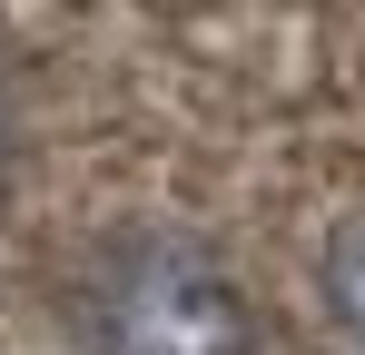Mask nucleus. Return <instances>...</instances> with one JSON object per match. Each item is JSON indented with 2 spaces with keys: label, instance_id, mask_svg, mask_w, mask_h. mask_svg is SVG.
I'll use <instances>...</instances> for the list:
<instances>
[{
  "label": "nucleus",
  "instance_id": "obj_1",
  "mask_svg": "<svg viewBox=\"0 0 365 355\" xmlns=\"http://www.w3.org/2000/svg\"><path fill=\"white\" fill-rule=\"evenodd\" d=\"M89 355H267L257 296L197 237H128L79 277Z\"/></svg>",
  "mask_w": 365,
  "mask_h": 355
},
{
  "label": "nucleus",
  "instance_id": "obj_2",
  "mask_svg": "<svg viewBox=\"0 0 365 355\" xmlns=\"http://www.w3.org/2000/svg\"><path fill=\"white\" fill-rule=\"evenodd\" d=\"M316 296H326V316L365 346V217H346V227L316 247Z\"/></svg>",
  "mask_w": 365,
  "mask_h": 355
},
{
  "label": "nucleus",
  "instance_id": "obj_3",
  "mask_svg": "<svg viewBox=\"0 0 365 355\" xmlns=\"http://www.w3.org/2000/svg\"><path fill=\"white\" fill-rule=\"evenodd\" d=\"M10 138H20V118H10V89H0V168H10Z\"/></svg>",
  "mask_w": 365,
  "mask_h": 355
}]
</instances>
